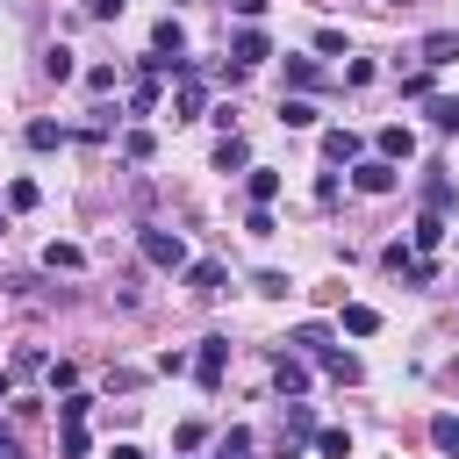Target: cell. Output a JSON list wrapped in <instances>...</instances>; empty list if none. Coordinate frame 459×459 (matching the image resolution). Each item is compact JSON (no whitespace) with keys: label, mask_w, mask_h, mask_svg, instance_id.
<instances>
[{"label":"cell","mask_w":459,"mask_h":459,"mask_svg":"<svg viewBox=\"0 0 459 459\" xmlns=\"http://www.w3.org/2000/svg\"><path fill=\"white\" fill-rule=\"evenodd\" d=\"M230 57H237V72H251V65H265V57H273V43H265V29H258V22H244V29L230 36Z\"/></svg>","instance_id":"obj_1"},{"label":"cell","mask_w":459,"mask_h":459,"mask_svg":"<svg viewBox=\"0 0 459 459\" xmlns=\"http://www.w3.org/2000/svg\"><path fill=\"white\" fill-rule=\"evenodd\" d=\"M136 244H143V258H151V265H165V273H179V265H186V244H179L172 230H143Z\"/></svg>","instance_id":"obj_2"},{"label":"cell","mask_w":459,"mask_h":459,"mask_svg":"<svg viewBox=\"0 0 459 459\" xmlns=\"http://www.w3.org/2000/svg\"><path fill=\"white\" fill-rule=\"evenodd\" d=\"M273 387H280L287 402L308 394V366H301V351H280V359H273Z\"/></svg>","instance_id":"obj_3"},{"label":"cell","mask_w":459,"mask_h":459,"mask_svg":"<svg viewBox=\"0 0 459 459\" xmlns=\"http://www.w3.org/2000/svg\"><path fill=\"white\" fill-rule=\"evenodd\" d=\"M222 359H230V337H201V351H194L201 387H222Z\"/></svg>","instance_id":"obj_4"},{"label":"cell","mask_w":459,"mask_h":459,"mask_svg":"<svg viewBox=\"0 0 459 459\" xmlns=\"http://www.w3.org/2000/svg\"><path fill=\"white\" fill-rule=\"evenodd\" d=\"M351 186H359V194H394V165H387V158H359Z\"/></svg>","instance_id":"obj_5"},{"label":"cell","mask_w":459,"mask_h":459,"mask_svg":"<svg viewBox=\"0 0 459 459\" xmlns=\"http://www.w3.org/2000/svg\"><path fill=\"white\" fill-rule=\"evenodd\" d=\"M201 108H208V86H201V79H194V65H186V72H179V100H172V115H179V122H194Z\"/></svg>","instance_id":"obj_6"},{"label":"cell","mask_w":459,"mask_h":459,"mask_svg":"<svg viewBox=\"0 0 459 459\" xmlns=\"http://www.w3.org/2000/svg\"><path fill=\"white\" fill-rule=\"evenodd\" d=\"M294 437H316V416H308V402H287V423H280V452L294 459Z\"/></svg>","instance_id":"obj_7"},{"label":"cell","mask_w":459,"mask_h":459,"mask_svg":"<svg viewBox=\"0 0 459 459\" xmlns=\"http://www.w3.org/2000/svg\"><path fill=\"white\" fill-rule=\"evenodd\" d=\"M373 143H380V158H387V165H402V158H416V136H409L402 122H387V129H380Z\"/></svg>","instance_id":"obj_8"},{"label":"cell","mask_w":459,"mask_h":459,"mask_svg":"<svg viewBox=\"0 0 459 459\" xmlns=\"http://www.w3.org/2000/svg\"><path fill=\"white\" fill-rule=\"evenodd\" d=\"M179 50H186V29H179V22L165 14V22L151 29V57H179Z\"/></svg>","instance_id":"obj_9"},{"label":"cell","mask_w":459,"mask_h":459,"mask_svg":"<svg viewBox=\"0 0 459 459\" xmlns=\"http://www.w3.org/2000/svg\"><path fill=\"white\" fill-rule=\"evenodd\" d=\"M186 287L194 294H222V258H194L186 265Z\"/></svg>","instance_id":"obj_10"},{"label":"cell","mask_w":459,"mask_h":459,"mask_svg":"<svg viewBox=\"0 0 459 459\" xmlns=\"http://www.w3.org/2000/svg\"><path fill=\"white\" fill-rule=\"evenodd\" d=\"M287 86H294V93L308 100V93L323 86V72H316V57H287Z\"/></svg>","instance_id":"obj_11"},{"label":"cell","mask_w":459,"mask_h":459,"mask_svg":"<svg viewBox=\"0 0 459 459\" xmlns=\"http://www.w3.org/2000/svg\"><path fill=\"white\" fill-rule=\"evenodd\" d=\"M323 158H330V165H351V158H359V136H351V129H323Z\"/></svg>","instance_id":"obj_12"},{"label":"cell","mask_w":459,"mask_h":459,"mask_svg":"<svg viewBox=\"0 0 459 459\" xmlns=\"http://www.w3.org/2000/svg\"><path fill=\"white\" fill-rule=\"evenodd\" d=\"M237 165H251V143H244V136L230 129V136L215 143V172H237Z\"/></svg>","instance_id":"obj_13"},{"label":"cell","mask_w":459,"mask_h":459,"mask_svg":"<svg viewBox=\"0 0 459 459\" xmlns=\"http://www.w3.org/2000/svg\"><path fill=\"white\" fill-rule=\"evenodd\" d=\"M287 344L308 351V359H323V351H330V330H323V323H301V330H287Z\"/></svg>","instance_id":"obj_14"},{"label":"cell","mask_w":459,"mask_h":459,"mask_svg":"<svg viewBox=\"0 0 459 459\" xmlns=\"http://www.w3.org/2000/svg\"><path fill=\"white\" fill-rule=\"evenodd\" d=\"M459 57V29H437V36H423V65H452Z\"/></svg>","instance_id":"obj_15"},{"label":"cell","mask_w":459,"mask_h":459,"mask_svg":"<svg viewBox=\"0 0 459 459\" xmlns=\"http://www.w3.org/2000/svg\"><path fill=\"white\" fill-rule=\"evenodd\" d=\"M280 122H287V129H308V122H316V100H301V93H280Z\"/></svg>","instance_id":"obj_16"},{"label":"cell","mask_w":459,"mask_h":459,"mask_svg":"<svg viewBox=\"0 0 459 459\" xmlns=\"http://www.w3.org/2000/svg\"><path fill=\"white\" fill-rule=\"evenodd\" d=\"M409 244H416V258H423V251H437V244H445V222H437V215L423 208V215H416V237H409Z\"/></svg>","instance_id":"obj_17"},{"label":"cell","mask_w":459,"mask_h":459,"mask_svg":"<svg viewBox=\"0 0 459 459\" xmlns=\"http://www.w3.org/2000/svg\"><path fill=\"white\" fill-rule=\"evenodd\" d=\"M43 265H50V273H79L86 251H79V244H43Z\"/></svg>","instance_id":"obj_18"},{"label":"cell","mask_w":459,"mask_h":459,"mask_svg":"<svg viewBox=\"0 0 459 459\" xmlns=\"http://www.w3.org/2000/svg\"><path fill=\"white\" fill-rule=\"evenodd\" d=\"M308 445H316V452H323V459H344V452H351V437H344V430H337V423H323V430H316V437H308Z\"/></svg>","instance_id":"obj_19"},{"label":"cell","mask_w":459,"mask_h":459,"mask_svg":"<svg viewBox=\"0 0 459 459\" xmlns=\"http://www.w3.org/2000/svg\"><path fill=\"white\" fill-rule=\"evenodd\" d=\"M430 445L459 459V416H430Z\"/></svg>","instance_id":"obj_20"},{"label":"cell","mask_w":459,"mask_h":459,"mask_svg":"<svg viewBox=\"0 0 459 459\" xmlns=\"http://www.w3.org/2000/svg\"><path fill=\"white\" fill-rule=\"evenodd\" d=\"M344 330H351V337H373V330H380V316H373L366 301H351V308H344Z\"/></svg>","instance_id":"obj_21"},{"label":"cell","mask_w":459,"mask_h":459,"mask_svg":"<svg viewBox=\"0 0 459 459\" xmlns=\"http://www.w3.org/2000/svg\"><path fill=\"white\" fill-rule=\"evenodd\" d=\"M323 373H330V380H344V387H351V380H359V359H351V351H323Z\"/></svg>","instance_id":"obj_22"},{"label":"cell","mask_w":459,"mask_h":459,"mask_svg":"<svg viewBox=\"0 0 459 459\" xmlns=\"http://www.w3.org/2000/svg\"><path fill=\"white\" fill-rule=\"evenodd\" d=\"M244 452H251V430H244V423H230V430H222V445H215V459H244Z\"/></svg>","instance_id":"obj_23"},{"label":"cell","mask_w":459,"mask_h":459,"mask_svg":"<svg viewBox=\"0 0 459 459\" xmlns=\"http://www.w3.org/2000/svg\"><path fill=\"white\" fill-rule=\"evenodd\" d=\"M57 143H65L57 122H29V151H57Z\"/></svg>","instance_id":"obj_24"},{"label":"cell","mask_w":459,"mask_h":459,"mask_svg":"<svg viewBox=\"0 0 459 459\" xmlns=\"http://www.w3.org/2000/svg\"><path fill=\"white\" fill-rule=\"evenodd\" d=\"M151 151H158V136H151V129H129V136H122V158H136V165H143Z\"/></svg>","instance_id":"obj_25"},{"label":"cell","mask_w":459,"mask_h":459,"mask_svg":"<svg viewBox=\"0 0 459 459\" xmlns=\"http://www.w3.org/2000/svg\"><path fill=\"white\" fill-rule=\"evenodd\" d=\"M273 194H280V172H265V165H258V172H251V208H265Z\"/></svg>","instance_id":"obj_26"},{"label":"cell","mask_w":459,"mask_h":459,"mask_svg":"<svg viewBox=\"0 0 459 459\" xmlns=\"http://www.w3.org/2000/svg\"><path fill=\"white\" fill-rule=\"evenodd\" d=\"M43 373H50V387H57V394H72V380H79V366H72V359H57V366H43Z\"/></svg>","instance_id":"obj_27"},{"label":"cell","mask_w":459,"mask_h":459,"mask_svg":"<svg viewBox=\"0 0 459 459\" xmlns=\"http://www.w3.org/2000/svg\"><path fill=\"white\" fill-rule=\"evenodd\" d=\"M7 208H36V179H14L7 186Z\"/></svg>","instance_id":"obj_28"},{"label":"cell","mask_w":459,"mask_h":459,"mask_svg":"<svg viewBox=\"0 0 459 459\" xmlns=\"http://www.w3.org/2000/svg\"><path fill=\"white\" fill-rule=\"evenodd\" d=\"M423 201H430V215H437V208H452V179H430V186H423Z\"/></svg>","instance_id":"obj_29"},{"label":"cell","mask_w":459,"mask_h":459,"mask_svg":"<svg viewBox=\"0 0 459 459\" xmlns=\"http://www.w3.org/2000/svg\"><path fill=\"white\" fill-rule=\"evenodd\" d=\"M430 122L437 129H459V100H430Z\"/></svg>","instance_id":"obj_30"},{"label":"cell","mask_w":459,"mask_h":459,"mask_svg":"<svg viewBox=\"0 0 459 459\" xmlns=\"http://www.w3.org/2000/svg\"><path fill=\"white\" fill-rule=\"evenodd\" d=\"M86 7H93V14H100V22H115V14H122V7H129V0H86Z\"/></svg>","instance_id":"obj_31"},{"label":"cell","mask_w":459,"mask_h":459,"mask_svg":"<svg viewBox=\"0 0 459 459\" xmlns=\"http://www.w3.org/2000/svg\"><path fill=\"white\" fill-rule=\"evenodd\" d=\"M0 459H22V437H14L7 423H0Z\"/></svg>","instance_id":"obj_32"},{"label":"cell","mask_w":459,"mask_h":459,"mask_svg":"<svg viewBox=\"0 0 459 459\" xmlns=\"http://www.w3.org/2000/svg\"><path fill=\"white\" fill-rule=\"evenodd\" d=\"M230 7H237L244 22H258V14H265V0H230Z\"/></svg>","instance_id":"obj_33"},{"label":"cell","mask_w":459,"mask_h":459,"mask_svg":"<svg viewBox=\"0 0 459 459\" xmlns=\"http://www.w3.org/2000/svg\"><path fill=\"white\" fill-rule=\"evenodd\" d=\"M7 394H14V373H0V402H7Z\"/></svg>","instance_id":"obj_34"},{"label":"cell","mask_w":459,"mask_h":459,"mask_svg":"<svg viewBox=\"0 0 459 459\" xmlns=\"http://www.w3.org/2000/svg\"><path fill=\"white\" fill-rule=\"evenodd\" d=\"M115 459H143V452H136V445H115Z\"/></svg>","instance_id":"obj_35"}]
</instances>
